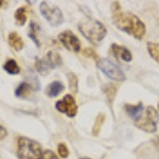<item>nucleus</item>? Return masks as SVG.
Segmentation results:
<instances>
[{"label":"nucleus","mask_w":159,"mask_h":159,"mask_svg":"<svg viewBox=\"0 0 159 159\" xmlns=\"http://www.w3.org/2000/svg\"><path fill=\"white\" fill-rule=\"evenodd\" d=\"M124 109H125V111H126V114L129 115L132 119H134L135 121H137V120L142 116V112H143V110H144V107H143L142 102H139L138 104H135V105L125 104Z\"/></svg>","instance_id":"9d476101"},{"label":"nucleus","mask_w":159,"mask_h":159,"mask_svg":"<svg viewBox=\"0 0 159 159\" xmlns=\"http://www.w3.org/2000/svg\"><path fill=\"white\" fill-rule=\"evenodd\" d=\"M58 39L65 46L66 49L71 51V52L78 53L81 50V42H80V39L76 37V35L74 34L72 31L67 30L61 32L58 35Z\"/></svg>","instance_id":"6e6552de"},{"label":"nucleus","mask_w":159,"mask_h":159,"mask_svg":"<svg viewBox=\"0 0 159 159\" xmlns=\"http://www.w3.org/2000/svg\"><path fill=\"white\" fill-rule=\"evenodd\" d=\"M55 108L60 112L66 114L69 118H73L78 114V105H76L75 100L71 94H66L63 100L56 102Z\"/></svg>","instance_id":"0eeeda50"},{"label":"nucleus","mask_w":159,"mask_h":159,"mask_svg":"<svg viewBox=\"0 0 159 159\" xmlns=\"http://www.w3.org/2000/svg\"><path fill=\"white\" fill-rule=\"evenodd\" d=\"M36 69L42 75H47L50 70V67L45 58H40V60L36 61Z\"/></svg>","instance_id":"6ab92c4d"},{"label":"nucleus","mask_w":159,"mask_h":159,"mask_svg":"<svg viewBox=\"0 0 159 159\" xmlns=\"http://www.w3.org/2000/svg\"><path fill=\"white\" fill-rule=\"evenodd\" d=\"M15 20H16V25H24L27 21V15H25V7H19L15 12Z\"/></svg>","instance_id":"aec40b11"},{"label":"nucleus","mask_w":159,"mask_h":159,"mask_svg":"<svg viewBox=\"0 0 159 159\" xmlns=\"http://www.w3.org/2000/svg\"><path fill=\"white\" fill-rule=\"evenodd\" d=\"M17 156L19 159H42L43 148L35 140L21 137L18 140Z\"/></svg>","instance_id":"7ed1b4c3"},{"label":"nucleus","mask_w":159,"mask_h":159,"mask_svg":"<svg viewBox=\"0 0 159 159\" xmlns=\"http://www.w3.org/2000/svg\"><path fill=\"white\" fill-rule=\"evenodd\" d=\"M158 109H159V103H158Z\"/></svg>","instance_id":"c85d7f7f"},{"label":"nucleus","mask_w":159,"mask_h":159,"mask_svg":"<svg viewBox=\"0 0 159 159\" xmlns=\"http://www.w3.org/2000/svg\"><path fill=\"white\" fill-rule=\"evenodd\" d=\"M45 60L48 63V65H49L50 69H54L56 67H60L61 65V63H63L60 54H57V53L54 52V51H49V52L47 53V56L45 57Z\"/></svg>","instance_id":"ddd939ff"},{"label":"nucleus","mask_w":159,"mask_h":159,"mask_svg":"<svg viewBox=\"0 0 159 159\" xmlns=\"http://www.w3.org/2000/svg\"><path fill=\"white\" fill-rule=\"evenodd\" d=\"M81 159H91V158H89V157H83V158H81Z\"/></svg>","instance_id":"bb28decb"},{"label":"nucleus","mask_w":159,"mask_h":159,"mask_svg":"<svg viewBox=\"0 0 159 159\" xmlns=\"http://www.w3.org/2000/svg\"><path fill=\"white\" fill-rule=\"evenodd\" d=\"M57 152H58V155H60L61 158H67L69 155L68 148L66 147V144H64V143H60V144L57 145Z\"/></svg>","instance_id":"5701e85b"},{"label":"nucleus","mask_w":159,"mask_h":159,"mask_svg":"<svg viewBox=\"0 0 159 159\" xmlns=\"http://www.w3.org/2000/svg\"><path fill=\"white\" fill-rule=\"evenodd\" d=\"M68 79H69V87H70L71 91L76 92L78 91V78L73 73H69Z\"/></svg>","instance_id":"4be33fe9"},{"label":"nucleus","mask_w":159,"mask_h":159,"mask_svg":"<svg viewBox=\"0 0 159 159\" xmlns=\"http://www.w3.org/2000/svg\"><path fill=\"white\" fill-rule=\"evenodd\" d=\"M83 55L87 56V57H91V58H97V53L90 48H87V49L83 50Z\"/></svg>","instance_id":"393cba45"},{"label":"nucleus","mask_w":159,"mask_h":159,"mask_svg":"<svg viewBox=\"0 0 159 159\" xmlns=\"http://www.w3.org/2000/svg\"><path fill=\"white\" fill-rule=\"evenodd\" d=\"M79 30L93 45H99L107 34V30L99 20L86 17L79 22Z\"/></svg>","instance_id":"f03ea898"},{"label":"nucleus","mask_w":159,"mask_h":159,"mask_svg":"<svg viewBox=\"0 0 159 159\" xmlns=\"http://www.w3.org/2000/svg\"><path fill=\"white\" fill-rule=\"evenodd\" d=\"M30 90H31L30 84L27 83V82H24V83H21L16 88V90H15V94H16L18 98H25V97L29 96Z\"/></svg>","instance_id":"2eb2a0df"},{"label":"nucleus","mask_w":159,"mask_h":159,"mask_svg":"<svg viewBox=\"0 0 159 159\" xmlns=\"http://www.w3.org/2000/svg\"><path fill=\"white\" fill-rule=\"evenodd\" d=\"M64 88H65V87H64V85L61 82L54 81L47 86V88H46V93H47V96L50 97V98H54V97H57L61 92H63Z\"/></svg>","instance_id":"9b49d317"},{"label":"nucleus","mask_w":159,"mask_h":159,"mask_svg":"<svg viewBox=\"0 0 159 159\" xmlns=\"http://www.w3.org/2000/svg\"><path fill=\"white\" fill-rule=\"evenodd\" d=\"M147 47H148V54L151 55V57L159 64V43L148 42L147 43Z\"/></svg>","instance_id":"4468645a"},{"label":"nucleus","mask_w":159,"mask_h":159,"mask_svg":"<svg viewBox=\"0 0 159 159\" xmlns=\"http://www.w3.org/2000/svg\"><path fill=\"white\" fill-rule=\"evenodd\" d=\"M7 136V129H4V127H2V126H0V140H2V139H4Z\"/></svg>","instance_id":"a878e982"},{"label":"nucleus","mask_w":159,"mask_h":159,"mask_svg":"<svg viewBox=\"0 0 159 159\" xmlns=\"http://www.w3.org/2000/svg\"><path fill=\"white\" fill-rule=\"evenodd\" d=\"M29 30H30L29 31V36L31 37V39L36 43L37 47H39L40 43H39V42H38V36H37V33H38V30H39V27H38L35 22H31Z\"/></svg>","instance_id":"412c9836"},{"label":"nucleus","mask_w":159,"mask_h":159,"mask_svg":"<svg viewBox=\"0 0 159 159\" xmlns=\"http://www.w3.org/2000/svg\"><path fill=\"white\" fill-rule=\"evenodd\" d=\"M103 91H104V93L106 94L108 101L110 103H112L117 93V86L112 85V84H107V85H105L103 87Z\"/></svg>","instance_id":"f3484780"},{"label":"nucleus","mask_w":159,"mask_h":159,"mask_svg":"<svg viewBox=\"0 0 159 159\" xmlns=\"http://www.w3.org/2000/svg\"><path fill=\"white\" fill-rule=\"evenodd\" d=\"M111 11L112 20L118 29L132 35L136 39H142L147 32V27L137 15L132 12H123L119 2L112 3Z\"/></svg>","instance_id":"f257e3e1"},{"label":"nucleus","mask_w":159,"mask_h":159,"mask_svg":"<svg viewBox=\"0 0 159 159\" xmlns=\"http://www.w3.org/2000/svg\"><path fill=\"white\" fill-rule=\"evenodd\" d=\"M3 69L9 74H18L20 71L18 65H17V63L14 60L7 61L6 64L3 65Z\"/></svg>","instance_id":"dca6fc26"},{"label":"nucleus","mask_w":159,"mask_h":159,"mask_svg":"<svg viewBox=\"0 0 159 159\" xmlns=\"http://www.w3.org/2000/svg\"><path fill=\"white\" fill-rule=\"evenodd\" d=\"M42 159H60V158H58L52 151H46V152L43 153Z\"/></svg>","instance_id":"b1692460"},{"label":"nucleus","mask_w":159,"mask_h":159,"mask_svg":"<svg viewBox=\"0 0 159 159\" xmlns=\"http://www.w3.org/2000/svg\"><path fill=\"white\" fill-rule=\"evenodd\" d=\"M97 66L107 78L112 80V81L123 82L126 79L122 69L107 58H99L97 61Z\"/></svg>","instance_id":"39448f33"},{"label":"nucleus","mask_w":159,"mask_h":159,"mask_svg":"<svg viewBox=\"0 0 159 159\" xmlns=\"http://www.w3.org/2000/svg\"><path fill=\"white\" fill-rule=\"evenodd\" d=\"M158 121V111L153 106H148L145 109V116H141L137 121H135V125L147 133H154L157 129Z\"/></svg>","instance_id":"20e7f679"},{"label":"nucleus","mask_w":159,"mask_h":159,"mask_svg":"<svg viewBox=\"0 0 159 159\" xmlns=\"http://www.w3.org/2000/svg\"><path fill=\"white\" fill-rule=\"evenodd\" d=\"M7 40H9L10 46H11L15 51H20L25 46L24 40H22V38L20 37V35L15 32L10 33L9 37H7Z\"/></svg>","instance_id":"f8f14e48"},{"label":"nucleus","mask_w":159,"mask_h":159,"mask_svg":"<svg viewBox=\"0 0 159 159\" xmlns=\"http://www.w3.org/2000/svg\"><path fill=\"white\" fill-rule=\"evenodd\" d=\"M39 9L42 15L51 25L56 27V25H60L63 22L64 17L60 7H57L56 6H52V4L50 6L46 1H43L40 3Z\"/></svg>","instance_id":"423d86ee"},{"label":"nucleus","mask_w":159,"mask_h":159,"mask_svg":"<svg viewBox=\"0 0 159 159\" xmlns=\"http://www.w3.org/2000/svg\"><path fill=\"white\" fill-rule=\"evenodd\" d=\"M105 120V115L104 114H99L98 117L96 118V121H94L93 127H92V135L93 136H98L100 130L102 129V125L104 123Z\"/></svg>","instance_id":"a211bd4d"},{"label":"nucleus","mask_w":159,"mask_h":159,"mask_svg":"<svg viewBox=\"0 0 159 159\" xmlns=\"http://www.w3.org/2000/svg\"><path fill=\"white\" fill-rule=\"evenodd\" d=\"M111 51L118 60H121L123 61H127V63H129V61H132V60H133L132 52H130L127 48H125L124 46H120V45H117V43H112Z\"/></svg>","instance_id":"1a4fd4ad"},{"label":"nucleus","mask_w":159,"mask_h":159,"mask_svg":"<svg viewBox=\"0 0 159 159\" xmlns=\"http://www.w3.org/2000/svg\"><path fill=\"white\" fill-rule=\"evenodd\" d=\"M2 3H3V1H0V7L2 6Z\"/></svg>","instance_id":"cd10ccee"}]
</instances>
